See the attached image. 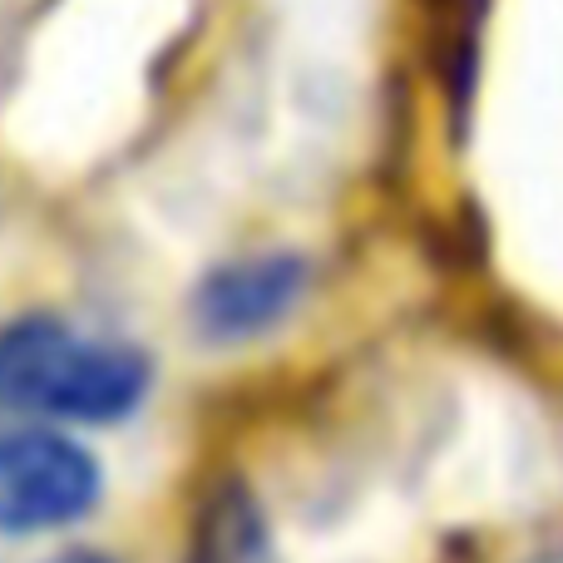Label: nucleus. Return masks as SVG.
Here are the masks:
<instances>
[{"label": "nucleus", "mask_w": 563, "mask_h": 563, "mask_svg": "<svg viewBox=\"0 0 563 563\" xmlns=\"http://www.w3.org/2000/svg\"><path fill=\"white\" fill-rule=\"evenodd\" d=\"M148 390L144 351L99 341L55 317H25L0 331V416L25 410L49 420H124Z\"/></svg>", "instance_id": "nucleus-1"}, {"label": "nucleus", "mask_w": 563, "mask_h": 563, "mask_svg": "<svg viewBox=\"0 0 563 563\" xmlns=\"http://www.w3.org/2000/svg\"><path fill=\"white\" fill-rule=\"evenodd\" d=\"M99 499V465L55 430L0 435V534H40L85 519Z\"/></svg>", "instance_id": "nucleus-2"}, {"label": "nucleus", "mask_w": 563, "mask_h": 563, "mask_svg": "<svg viewBox=\"0 0 563 563\" xmlns=\"http://www.w3.org/2000/svg\"><path fill=\"white\" fill-rule=\"evenodd\" d=\"M301 287H307V267L297 257H247V263L218 267L198 287L194 321L208 341L263 336L297 307Z\"/></svg>", "instance_id": "nucleus-3"}, {"label": "nucleus", "mask_w": 563, "mask_h": 563, "mask_svg": "<svg viewBox=\"0 0 563 563\" xmlns=\"http://www.w3.org/2000/svg\"><path fill=\"white\" fill-rule=\"evenodd\" d=\"M184 563H277L273 525L243 479H223L203 495L184 539Z\"/></svg>", "instance_id": "nucleus-4"}, {"label": "nucleus", "mask_w": 563, "mask_h": 563, "mask_svg": "<svg viewBox=\"0 0 563 563\" xmlns=\"http://www.w3.org/2000/svg\"><path fill=\"white\" fill-rule=\"evenodd\" d=\"M55 563H109L104 554H89V549H75V554H65V559H55Z\"/></svg>", "instance_id": "nucleus-5"}]
</instances>
